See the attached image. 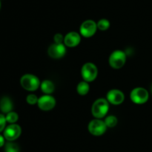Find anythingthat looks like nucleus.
Returning a JSON list of instances; mask_svg holds the SVG:
<instances>
[{
  "label": "nucleus",
  "instance_id": "obj_6",
  "mask_svg": "<svg viewBox=\"0 0 152 152\" xmlns=\"http://www.w3.org/2000/svg\"><path fill=\"white\" fill-rule=\"evenodd\" d=\"M107 126L105 122L101 120L100 119H94L91 121L88 124V131L92 135L99 136L102 135L106 131Z\"/></svg>",
  "mask_w": 152,
  "mask_h": 152
},
{
  "label": "nucleus",
  "instance_id": "obj_23",
  "mask_svg": "<svg viewBox=\"0 0 152 152\" xmlns=\"http://www.w3.org/2000/svg\"><path fill=\"white\" fill-rule=\"evenodd\" d=\"M4 139H5V138L4 137V136L0 134V148L4 146V144H5V142H4Z\"/></svg>",
  "mask_w": 152,
  "mask_h": 152
},
{
  "label": "nucleus",
  "instance_id": "obj_20",
  "mask_svg": "<svg viewBox=\"0 0 152 152\" xmlns=\"http://www.w3.org/2000/svg\"><path fill=\"white\" fill-rule=\"evenodd\" d=\"M38 99L39 98H37V95H34V94H29L26 98L27 102L29 104H31V105L37 104L38 102Z\"/></svg>",
  "mask_w": 152,
  "mask_h": 152
},
{
  "label": "nucleus",
  "instance_id": "obj_15",
  "mask_svg": "<svg viewBox=\"0 0 152 152\" xmlns=\"http://www.w3.org/2000/svg\"><path fill=\"white\" fill-rule=\"evenodd\" d=\"M89 89H90V86H89L88 83L87 81H86V80L80 82L77 86V92L80 95H87L88 92H89Z\"/></svg>",
  "mask_w": 152,
  "mask_h": 152
},
{
  "label": "nucleus",
  "instance_id": "obj_7",
  "mask_svg": "<svg viewBox=\"0 0 152 152\" xmlns=\"http://www.w3.org/2000/svg\"><path fill=\"white\" fill-rule=\"evenodd\" d=\"M22 133L21 127L17 124H10L5 128L3 132V136L7 141H14L19 138Z\"/></svg>",
  "mask_w": 152,
  "mask_h": 152
},
{
  "label": "nucleus",
  "instance_id": "obj_24",
  "mask_svg": "<svg viewBox=\"0 0 152 152\" xmlns=\"http://www.w3.org/2000/svg\"><path fill=\"white\" fill-rule=\"evenodd\" d=\"M0 7H1V1H0Z\"/></svg>",
  "mask_w": 152,
  "mask_h": 152
},
{
  "label": "nucleus",
  "instance_id": "obj_4",
  "mask_svg": "<svg viewBox=\"0 0 152 152\" xmlns=\"http://www.w3.org/2000/svg\"><path fill=\"white\" fill-rule=\"evenodd\" d=\"M130 98L134 103L137 104H145L149 98V94L147 89L143 87H136L131 92Z\"/></svg>",
  "mask_w": 152,
  "mask_h": 152
},
{
  "label": "nucleus",
  "instance_id": "obj_17",
  "mask_svg": "<svg viewBox=\"0 0 152 152\" xmlns=\"http://www.w3.org/2000/svg\"><path fill=\"white\" fill-rule=\"evenodd\" d=\"M5 118L7 122L10 124H15L17 122L18 119H19V115L16 112L11 111L6 114Z\"/></svg>",
  "mask_w": 152,
  "mask_h": 152
},
{
  "label": "nucleus",
  "instance_id": "obj_21",
  "mask_svg": "<svg viewBox=\"0 0 152 152\" xmlns=\"http://www.w3.org/2000/svg\"><path fill=\"white\" fill-rule=\"evenodd\" d=\"M6 123H7V121H6L5 116L0 113V133L1 131H4V130L5 129Z\"/></svg>",
  "mask_w": 152,
  "mask_h": 152
},
{
  "label": "nucleus",
  "instance_id": "obj_12",
  "mask_svg": "<svg viewBox=\"0 0 152 152\" xmlns=\"http://www.w3.org/2000/svg\"><path fill=\"white\" fill-rule=\"evenodd\" d=\"M81 41V37L75 31L68 33L64 37V44L68 47L74 48L78 46Z\"/></svg>",
  "mask_w": 152,
  "mask_h": 152
},
{
  "label": "nucleus",
  "instance_id": "obj_25",
  "mask_svg": "<svg viewBox=\"0 0 152 152\" xmlns=\"http://www.w3.org/2000/svg\"><path fill=\"white\" fill-rule=\"evenodd\" d=\"M151 92H152V85H151Z\"/></svg>",
  "mask_w": 152,
  "mask_h": 152
},
{
  "label": "nucleus",
  "instance_id": "obj_18",
  "mask_svg": "<svg viewBox=\"0 0 152 152\" xmlns=\"http://www.w3.org/2000/svg\"><path fill=\"white\" fill-rule=\"evenodd\" d=\"M105 123L107 127H109V128H114V126H116L118 122L117 120V118L115 116H108L105 118Z\"/></svg>",
  "mask_w": 152,
  "mask_h": 152
},
{
  "label": "nucleus",
  "instance_id": "obj_13",
  "mask_svg": "<svg viewBox=\"0 0 152 152\" xmlns=\"http://www.w3.org/2000/svg\"><path fill=\"white\" fill-rule=\"evenodd\" d=\"M13 102L9 97L4 96L0 99V110L3 113L7 114V113L11 112L13 110Z\"/></svg>",
  "mask_w": 152,
  "mask_h": 152
},
{
  "label": "nucleus",
  "instance_id": "obj_14",
  "mask_svg": "<svg viewBox=\"0 0 152 152\" xmlns=\"http://www.w3.org/2000/svg\"><path fill=\"white\" fill-rule=\"evenodd\" d=\"M41 89L46 95H50L54 91V83L50 80H45L41 83Z\"/></svg>",
  "mask_w": 152,
  "mask_h": 152
},
{
  "label": "nucleus",
  "instance_id": "obj_16",
  "mask_svg": "<svg viewBox=\"0 0 152 152\" xmlns=\"http://www.w3.org/2000/svg\"><path fill=\"white\" fill-rule=\"evenodd\" d=\"M4 152H19V147L16 143L8 141L4 144Z\"/></svg>",
  "mask_w": 152,
  "mask_h": 152
},
{
  "label": "nucleus",
  "instance_id": "obj_8",
  "mask_svg": "<svg viewBox=\"0 0 152 152\" xmlns=\"http://www.w3.org/2000/svg\"><path fill=\"white\" fill-rule=\"evenodd\" d=\"M97 29V25L94 21L88 19L83 22L80 25V34L85 37H91L94 35Z\"/></svg>",
  "mask_w": 152,
  "mask_h": 152
},
{
  "label": "nucleus",
  "instance_id": "obj_1",
  "mask_svg": "<svg viewBox=\"0 0 152 152\" xmlns=\"http://www.w3.org/2000/svg\"><path fill=\"white\" fill-rule=\"evenodd\" d=\"M108 100L105 98H98L94 102L91 107L92 115L96 119L104 118L108 113L109 110V104Z\"/></svg>",
  "mask_w": 152,
  "mask_h": 152
},
{
  "label": "nucleus",
  "instance_id": "obj_22",
  "mask_svg": "<svg viewBox=\"0 0 152 152\" xmlns=\"http://www.w3.org/2000/svg\"><path fill=\"white\" fill-rule=\"evenodd\" d=\"M55 43H62L64 42V37L61 34H56L53 37Z\"/></svg>",
  "mask_w": 152,
  "mask_h": 152
},
{
  "label": "nucleus",
  "instance_id": "obj_5",
  "mask_svg": "<svg viewBox=\"0 0 152 152\" xmlns=\"http://www.w3.org/2000/svg\"><path fill=\"white\" fill-rule=\"evenodd\" d=\"M126 53L121 50L114 51L109 57V64L114 69L122 68L126 63Z\"/></svg>",
  "mask_w": 152,
  "mask_h": 152
},
{
  "label": "nucleus",
  "instance_id": "obj_10",
  "mask_svg": "<svg viewBox=\"0 0 152 152\" xmlns=\"http://www.w3.org/2000/svg\"><path fill=\"white\" fill-rule=\"evenodd\" d=\"M39 108L44 111H48L52 110L56 105V100L52 95H45L39 98L38 102Z\"/></svg>",
  "mask_w": 152,
  "mask_h": 152
},
{
  "label": "nucleus",
  "instance_id": "obj_3",
  "mask_svg": "<svg viewBox=\"0 0 152 152\" xmlns=\"http://www.w3.org/2000/svg\"><path fill=\"white\" fill-rule=\"evenodd\" d=\"M81 74L84 80L87 82H92L97 76V67L93 63H86L82 67Z\"/></svg>",
  "mask_w": 152,
  "mask_h": 152
},
{
  "label": "nucleus",
  "instance_id": "obj_11",
  "mask_svg": "<svg viewBox=\"0 0 152 152\" xmlns=\"http://www.w3.org/2000/svg\"><path fill=\"white\" fill-rule=\"evenodd\" d=\"M107 100L108 102L114 105H118L124 101V93L119 89H111L107 93Z\"/></svg>",
  "mask_w": 152,
  "mask_h": 152
},
{
  "label": "nucleus",
  "instance_id": "obj_19",
  "mask_svg": "<svg viewBox=\"0 0 152 152\" xmlns=\"http://www.w3.org/2000/svg\"><path fill=\"white\" fill-rule=\"evenodd\" d=\"M98 29L101 31H106L110 27V22L106 19H102L96 23Z\"/></svg>",
  "mask_w": 152,
  "mask_h": 152
},
{
  "label": "nucleus",
  "instance_id": "obj_9",
  "mask_svg": "<svg viewBox=\"0 0 152 152\" xmlns=\"http://www.w3.org/2000/svg\"><path fill=\"white\" fill-rule=\"evenodd\" d=\"M64 43H53L50 45L48 50L49 56L54 59H59L66 53V47Z\"/></svg>",
  "mask_w": 152,
  "mask_h": 152
},
{
  "label": "nucleus",
  "instance_id": "obj_2",
  "mask_svg": "<svg viewBox=\"0 0 152 152\" xmlns=\"http://www.w3.org/2000/svg\"><path fill=\"white\" fill-rule=\"evenodd\" d=\"M21 86L28 91H35L41 85L39 79L32 74H25L20 79Z\"/></svg>",
  "mask_w": 152,
  "mask_h": 152
}]
</instances>
